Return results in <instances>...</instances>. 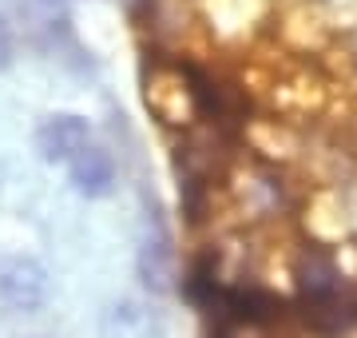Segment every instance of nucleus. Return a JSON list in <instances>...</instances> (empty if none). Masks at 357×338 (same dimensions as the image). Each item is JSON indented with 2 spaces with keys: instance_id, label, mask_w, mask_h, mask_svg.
I'll use <instances>...</instances> for the list:
<instances>
[{
  "instance_id": "7ed1b4c3",
  "label": "nucleus",
  "mask_w": 357,
  "mask_h": 338,
  "mask_svg": "<svg viewBox=\"0 0 357 338\" xmlns=\"http://www.w3.org/2000/svg\"><path fill=\"white\" fill-rule=\"evenodd\" d=\"M68 179L84 199H103L115 191V159L96 143H88L72 163H68Z\"/></svg>"
},
{
  "instance_id": "20e7f679",
  "label": "nucleus",
  "mask_w": 357,
  "mask_h": 338,
  "mask_svg": "<svg viewBox=\"0 0 357 338\" xmlns=\"http://www.w3.org/2000/svg\"><path fill=\"white\" fill-rule=\"evenodd\" d=\"M171 274H175V247L171 235L159 219H151V227L143 231L139 243V279L151 291H171Z\"/></svg>"
},
{
  "instance_id": "f257e3e1",
  "label": "nucleus",
  "mask_w": 357,
  "mask_h": 338,
  "mask_svg": "<svg viewBox=\"0 0 357 338\" xmlns=\"http://www.w3.org/2000/svg\"><path fill=\"white\" fill-rule=\"evenodd\" d=\"M48 302V271L36 259L0 263V307L13 314H36Z\"/></svg>"
},
{
  "instance_id": "39448f33",
  "label": "nucleus",
  "mask_w": 357,
  "mask_h": 338,
  "mask_svg": "<svg viewBox=\"0 0 357 338\" xmlns=\"http://www.w3.org/2000/svg\"><path fill=\"white\" fill-rule=\"evenodd\" d=\"M13 56H16V40H13V28H8V20L0 16V72L13 64Z\"/></svg>"
},
{
  "instance_id": "f03ea898",
  "label": "nucleus",
  "mask_w": 357,
  "mask_h": 338,
  "mask_svg": "<svg viewBox=\"0 0 357 338\" xmlns=\"http://www.w3.org/2000/svg\"><path fill=\"white\" fill-rule=\"evenodd\" d=\"M32 143L44 163H72L91 143V124L79 112H52L36 124Z\"/></svg>"
}]
</instances>
